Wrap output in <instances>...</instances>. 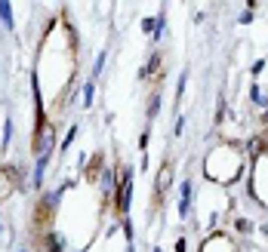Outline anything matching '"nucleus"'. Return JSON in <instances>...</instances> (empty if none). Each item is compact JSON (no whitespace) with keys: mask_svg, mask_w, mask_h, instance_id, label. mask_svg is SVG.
<instances>
[{"mask_svg":"<svg viewBox=\"0 0 268 252\" xmlns=\"http://www.w3.org/2000/svg\"><path fill=\"white\" fill-rule=\"evenodd\" d=\"M74 135H77V126H71V129H68V135H65V141H62V151H68L71 145H74Z\"/></svg>","mask_w":268,"mask_h":252,"instance_id":"1a4fd4ad","label":"nucleus"},{"mask_svg":"<svg viewBox=\"0 0 268 252\" xmlns=\"http://www.w3.org/2000/svg\"><path fill=\"white\" fill-rule=\"evenodd\" d=\"M19 252H22V249H19Z\"/></svg>","mask_w":268,"mask_h":252,"instance_id":"ddd939ff","label":"nucleus"},{"mask_svg":"<svg viewBox=\"0 0 268 252\" xmlns=\"http://www.w3.org/2000/svg\"><path fill=\"white\" fill-rule=\"evenodd\" d=\"M102 169H105V157L99 151V154H93V160H89V166H86V178H89V182H99Z\"/></svg>","mask_w":268,"mask_h":252,"instance_id":"f03ea898","label":"nucleus"},{"mask_svg":"<svg viewBox=\"0 0 268 252\" xmlns=\"http://www.w3.org/2000/svg\"><path fill=\"white\" fill-rule=\"evenodd\" d=\"M102 65H105V52H99V59L93 62V77H99V74H102Z\"/></svg>","mask_w":268,"mask_h":252,"instance_id":"9b49d317","label":"nucleus"},{"mask_svg":"<svg viewBox=\"0 0 268 252\" xmlns=\"http://www.w3.org/2000/svg\"><path fill=\"white\" fill-rule=\"evenodd\" d=\"M0 22H3V28H12V6L6 0H0Z\"/></svg>","mask_w":268,"mask_h":252,"instance_id":"423d86ee","label":"nucleus"},{"mask_svg":"<svg viewBox=\"0 0 268 252\" xmlns=\"http://www.w3.org/2000/svg\"><path fill=\"white\" fill-rule=\"evenodd\" d=\"M9 138H12V120H6V123H3V148L9 145Z\"/></svg>","mask_w":268,"mask_h":252,"instance_id":"f8f14e48","label":"nucleus"},{"mask_svg":"<svg viewBox=\"0 0 268 252\" xmlns=\"http://www.w3.org/2000/svg\"><path fill=\"white\" fill-rule=\"evenodd\" d=\"M157 68H160V56L154 52V56H151V62L139 71V77H142V80H145V77H154V74H157Z\"/></svg>","mask_w":268,"mask_h":252,"instance_id":"39448f33","label":"nucleus"},{"mask_svg":"<svg viewBox=\"0 0 268 252\" xmlns=\"http://www.w3.org/2000/svg\"><path fill=\"white\" fill-rule=\"evenodd\" d=\"M160 111V93H151V102H148V120H154Z\"/></svg>","mask_w":268,"mask_h":252,"instance_id":"6e6552de","label":"nucleus"},{"mask_svg":"<svg viewBox=\"0 0 268 252\" xmlns=\"http://www.w3.org/2000/svg\"><path fill=\"white\" fill-rule=\"evenodd\" d=\"M188 200H191V182H182V200H179V212H188Z\"/></svg>","mask_w":268,"mask_h":252,"instance_id":"0eeeda50","label":"nucleus"},{"mask_svg":"<svg viewBox=\"0 0 268 252\" xmlns=\"http://www.w3.org/2000/svg\"><path fill=\"white\" fill-rule=\"evenodd\" d=\"M93 93H96V86L86 83V86H83V105H93Z\"/></svg>","mask_w":268,"mask_h":252,"instance_id":"9d476101","label":"nucleus"},{"mask_svg":"<svg viewBox=\"0 0 268 252\" xmlns=\"http://www.w3.org/2000/svg\"><path fill=\"white\" fill-rule=\"evenodd\" d=\"M22 182L25 178L19 175V166H0V200H6Z\"/></svg>","mask_w":268,"mask_h":252,"instance_id":"f257e3e1","label":"nucleus"},{"mask_svg":"<svg viewBox=\"0 0 268 252\" xmlns=\"http://www.w3.org/2000/svg\"><path fill=\"white\" fill-rule=\"evenodd\" d=\"M49 157H52V151H46V154L37 157V166H34V188L43 185V172H46V166H49Z\"/></svg>","mask_w":268,"mask_h":252,"instance_id":"7ed1b4c3","label":"nucleus"},{"mask_svg":"<svg viewBox=\"0 0 268 252\" xmlns=\"http://www.w3.org/2000/svg\"><path fill=\"white\" fill-rule=\"evenodd\" d=\"M170 178H173V166L170 163H164V166H160V175H157V197H164L167 194V188H170Z\"/></svg>","mask_w":268,"mask_h":252,"instance_id":"20e7f679","label":"nucleus"}]
</instances>
